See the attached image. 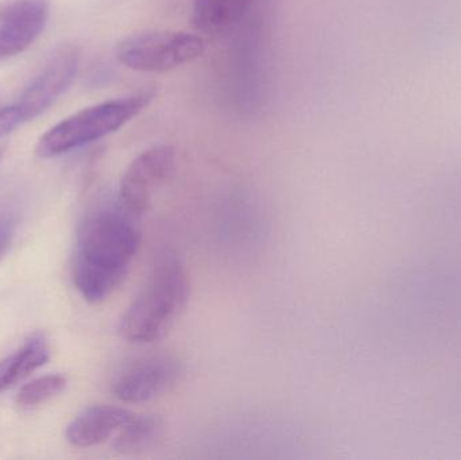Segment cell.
<instances>
[{
  "instance_id": "6da1fadb",
  "label": "cell",
  "mask_w": 461,
  "mask_h": 460,
  "mask_svg": "<svg viewBox=\"0 0 461 460\" xmlns=\"http://www.w3.org/2000/svg\"><path fill=\"white\" fill-rule=\"evenodd\" d=\"M135 216L123 207L100 208L77 230L72 277L91 304L105 302L123 283L140 248Z\"/></svg>"
},
{
  "instance_id": "7a4b0ae2",
  "label": "cell",
  "mask_w": 461,
  "mask_h": 460,
  "mask_svg": "<svg viewBox=\"0 0 461 460\" xmlns=\"http://www.w3.org/2000/svg\"><path fill=\"white\" fill-rule=\"evenodd\" d=\"M191 284L180 257L164 248L154 257L142 288L122 316L119 334L137 345L162 339L185 310Z\"/></svg>"
},
{
  "instance_id": "3957f363",
  "label": "cell",
  "mask_w": 461,
  "mask_h": 460,
  "mask_svg": "<svg viewBox=\"0 0 461 460\" xmlns=\"http://www.w3.org/2000/svg\"><path fill=\"white\" fill-rule=\"evenodd\" d=\"M151 99L153 94L140 92L84 108L48 130L38 140L35 153L41 158H53L96 142L140 115Z\"/></svg>"
},
{
  "instance_id": "277c9868",
  "label": "cell",
  "mask_w": 461,
  "mask_h": 460,
  "mask_svg": "<svg viewBox=\"0 0 461 460\" xmlns=\"http://www.w3.org/2000/svg\"><path fill=\"white\" fill-rule=\"evenodd\" d=\"M205 45L204 38L194 32L150 30L122 40L116 46V57L129 69L165 73L200 59Z\"/></svg>"
},
{
  "instance_id": "5b68a950",
  "label": "cell",
  "mask_w": 461,
  "mask_h": 460,
  "mask_svg": "<svg viewBox=\"0 0 461 460\" xmlns=\"http://www.w3.org/2000/svg\"><path fill=\"white\" fill-rule=\"evenodd\" d=\"M176 151L172 146L157 145L132 159L124 172L119 189L122 207L135 218L150 210L156 192L176 170Z\"/></svg>"
},
{
  "instance_id": "8992f818",
  "label": "cell",
  "mask_w": 461,
  "mask_h": 460,
  "mask_svg": "<svg viewBox=\"0 0 461 460\" xmlns=\"http://www.w3.org/2000/svg\"><path fill=\"white\" fill-rule=\"evenodd\" d=\"M80 57L77 46L65 45L49 59L22 92L18 102L13 103L23 123L42 115L69 89L77 75Z\"/></svg>"
},
{
  "instance_id": "52a82bcc",
  "label": "cell",
  "mask_w": 461,
  "mask_h": 460,
  "mask_svg": "<svg viewBox=\"0 0 461 460\" xmlns=\"http://www.w3.org/2000/svg\"><path fill=\"white\" fill-rule=\"evenodd\" d=\"M180 365L169 356H142L126 365L113 383V394L127 404H142L167 393L177 383Z\"/></svg>"
},
{
  "instance_id": "ba28073f",
  "label": "cell",
  "mask_w": 461,
  "mask_h": 460,
  "mask_svg": "<svg viewBox=\"0 0 461 460\" xmlns=\"http://www.w3.org/2000/svg\"><path fill=\"white\" fill-rule=\"evenodd\" d=\"M49 19V0H8L0 5V59L29 49Z\"/></svg>"
},
{
  "instance_id": "9c48e42d",
  "label": "cell",
  "mask_w": 461,
  "mask_h": 460,
  "mask_svg": "<svg viewBox=\"0 0 461 460\" xmlns=\"http://www.w3.org/2000/svg\"><path fill=\"white\" fill-rule=\"evenodd\" d=\"M267 0H194L192 19L199 32L223 37L254 26Z\"/></svg>"
},
{
  "instance_id": "30bf717a",
  "label": "cell",
  "mask_w": 461,
  "mask_h": 460,
  "mask_svg": "<svg viewBox=\"0 0 461 460\" xmlns=\"http://www.w3.org/2000/svg\"><path fill=\"white\" fill-rule=\"evenodd\" d=\"M132 418L124 408L95 405L78 413L67 427L68 442L78 448L95 447L115 437Z\"/></svg>"
},
{
  "instance_id": "8fae6325",
  "label": "cell",
  "mask_w": 461,
  "mask_h": 460,
  "mask_svg": "<svg viewBox=\"0 0 461 460\" xmlns=\"http://www.w3.org/2000/svg\"><path fill=\"white\" fill-rule=\"evenodd\" d=\"M50 358L48 343L32 337L18 351L0 361V393L29 377Z\"/></svg>"
},
{
  "instance_id": "7c38bea8",
  "label": "cell",
  "mask_w": 461,
  "mask_h": 460,
  "mask_svg": "<svg viewBox=\"0 0 461 460\" xmlns=\"http://www.w3.org/2000/svg\"><path fill=\"white\" fill-rule=\"evenodd\" d=\"M158 416H135L116 434L113 448L122 454H138L154 447L164 437Z\"/></svg>"
},
{
  "instance_id": "4fadbf2b",
  "label": "cell",
  "mask_w": 461,
  "mask_h": 460,
  "mask_svg": "<svg viewBox=\"0 0 461 460\" xmlns=\"http://www.w3.org/2000/svg\"><path fill=\"white\" fill-rule=\"evenodd\" d=\"M67 378L61 374L43 375L22 386L16 394L15 404L21 410H32L54 399L67 388Z\"/></svg>"
},
{
  "instance_id": "5bb4252c",
  "label": "cell",
  "mask_w": 461,
  "mask_h": 460,
  "mask_svg": "<svg viewBox=\"0 0 461 460\" xmlns=\"http://www.w3.org/2000/svg\"><path fill=\"white\" fill-rule=\"evenodd\" d=\"M22 124L23 121L15 105L10 104L0 108V138L15 131Z\"/></svg>"
},
{
  "instance_id": "9a60e30c",
  "label": "cell",
  "mask_w": 461,
  "mask_h": 460,
  "mask_svg": "<svg viewBox=\"0 0 461 460\" xmlns=\"http://www.w3.org/2000/svg\"><path fill=\"white\" fill-rule=\"evenodd\" d=\"M16 221L11 213H0V257L5 256L15 237Z\"/></svg>"
},
{
  "instance_id": "2e32d148",
  "label": "cell",
  "mask_w": 461,
  "mask_h": 460,
  "mask_svg": "<svg viewBox=\"0 0 461 460\" xmlns=\"http://www.w3.org/2000/svg\"><path fill=\"white\" fill-rule=\"evenodd\" d=\"M0 157H2V150H0Z\"/></svg>"
}]
</instances>
